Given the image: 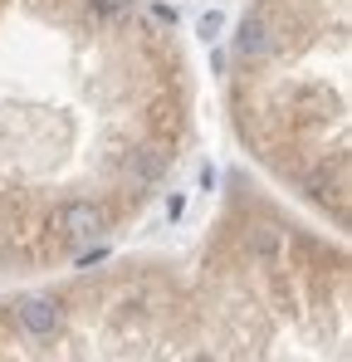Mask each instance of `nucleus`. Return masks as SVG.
Here are the masks:
<instances>
[{
    "label": "nucleus",
    "instance_id": "2",
    "mask_svg": "<svg viewBox=\"0 0 352 362\" xmlns=\"http://www.w3.org/2000/svg\"><path fill=\"white\" fill-rule=\"evenodd\" d=\"M191 362H221V358H216V353H196Z\"/></svg>",
    "mask_w": 352,
    "mask_h": 362
},
{
    "label": "nucleus",
    "instance_id": "1",
    "mask_svg": "<svg viewBox=\"0 0 352 362\" xmlns=\"http://www.w3.org/2000/svg\"><path fill=\"white\" fill-rule=\"evenodd\" d=\"M240 78L279 74L269 93L245 103V132L269 147V157H289L298 186L343 221L348 211V93H343V54H348V0H250L230 40Z\"/></svg>",
    "mask_w": 352,
    "mask_h": 362
}]
</instances>
